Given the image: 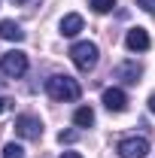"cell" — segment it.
<instances>
[{
    "label": "cell",
    "instance_id": "obj_1",
    "mask_svg": "<svg viewBox=\"0 0 155 158\" xmlns=\"http://www.w3.org/2000/svg\"><path fill=\"white\" fill-rule=\"evenodd\" d=\"M46 91H49V98H52V100H64V103L79 100V94H82L79 82L73 76H64V73H55V76L46 79Z\"/></svg>",
    "mask_w": 155,
    "mask_h": 158
},
{
    "label": "cell",
    "instance_id": "obj_2",
    "mask_svg": "<svg viewBox=\"0 0 155 158\" xmlns=\"http://www.w3.org/2000/svg\"><path fill=\"white\" fill-rule=\"evenodd\" d=\"M97 46L94 43H88V40H82V43H73V49H70V58L76 64V70L82 73H88V70H94L97 67Z\"/></svg>",
    "mask_w": 155,
    "mask_h": 158
},
{
    "label": "cell",
    "instance_id": "obj_3",
    "mask_svg": "<svg viewBox=\"0 0 155 158\" xmlns=\"http://www.w3.org/2000/svg\"><path fill=\"white\" fill-rule=\"evenodd\" d=\"M0 73H3V76H12V79L24 76V73H27V55L19 52V49L6 52V55L0 58Z\"/></svg>",
    "mask_w": 155,
    "mask_h": 158
},
{
    "label": "cell",
    "instance_id": "obj_4",
    "mask_svg": "<svg viewBox=\"0 0 155 158\" xmlns=\"http://www.w3.org/2000/svg\"><path fill=\"white\" fill-rule=\"evenodd\" d=\"M116 152L122 158H146L149 155V140L146 137H125V140H119Z\"/></svg>",
    "mask_w": 155,
    "mask_h": 158
},
{
    "label": "cell",
    "instance_id": "obj_5",
    "mask_svg": "<svg viewBox=\"0 0 155 158\" xmlns=\"http://www.w3.org/2000/svg\"><path fill=\"white\" fill-rule=\"evenodd\" d=\"M15 134L24 140H40L43 137V125L37 116H19L15 118Z\"/></svg>",
    "mask_w": 155,
    "mask_h": 158
},
{
    "label": "cell",
    "instance_id": "obj_6",
    "mask_svg": "<svg viewBox=\"0 0 155 158\" xmlns=\"http://www.w3.org/2000/svg\"><path fill=\"white\" fill-rule=\"evenodd\" d=\"M103 106H107L110 113H125V110H128V94H125L122 88H107V91H103Z\"/></svg>",
    "mask_w": 155,
    "mask_h": 158
},
{
    "label": "cell",
    "instance_id": "obj_7",
    "mask_svg": "<svg viewBox=\"0 0 155 158\" xmlns=\"http://www.w3.org/2000/svg\"><path fill=\"white\" fill-rule=\"evenodd\" d=\"M125 46H128L131 52H146V49L152 46V40H149V34H146L143 27H131L128 37H125Z\"/></svg>",
    "mask_w": 155,
    "mask_h": 158
},
{
    "label": "cell",
    "instance_id": "obj_8",
    "mask_svg": "<svg viewBox=\"0 0 155 158\" xmlns=\"http://www.w3.org/2000/svg\"><path fill=\"white\" fill-rule=\"evenodd\" d=\"M140 73H143V67L137 61H122V64H116V79H122L125 85H134L137 79H140Z\"/></svg>",
    "mask_w": 155,
    "mask_h": 158
},
{
    "label": "cell",
    "instance_id": "obj_9",
    "mask_svg": "<svg viewBox=\"0 0 155 158\" xmlns=\"http://www.w3.org/2000/svg\"><path fill=\"white\" fill-rule=\"evenodd\" d=\"M79 31H82V15L70 12V15L61 19V34H64V37H76Z\"/></svg>",
    "mask_w": 155,
    "mask_h": 158
},
{
    "label": "cell",
    "instance_id": "obj_10",
    "mask_svg": "<svg viewBox=\"0 0 155 158\" xmlns=\"http://www.w3.org/2000/svg\"><path fill=\"white\" fill-rule=\"evenodd\" d=\"M0 37L9 40V43H21L24 40V31H21L15 21H0Z\"/></svg>",
    "mask_w": 155,
    "mask_h": 158
},
{
    "label": "cell",
    "instance_id": "obj_11",
    "mask_svg": "<svg viewBox=\"0 0 155 158\" xmlns=\"http://www.w3.org/2000/svg\"><path fill=\"white\" fill-rule=\"evenodd\" d=\"M73 125L76 128H91L94 125V110L91 106H79L76 113H73Z\"/></svg>",
    "mask_w": 155,
    "mask_h": 158
},
{
    "label": "cell",
    "instance_id": "obj_12",
    "mask_svg": "<svg viewBox=\"0 0 155 158\" xmlns=\"http://www.w3.org/2000/svg\"><path fill=\"white\" fill-rule=\"evenodd\" d=\"M88 6H91L94 12H100V15H103V12H110V9L116 6V0H88Z\"/></svg>",
    "mask_w": 155,
    "mask_h": 158
},
{
    "label": "cell",
    "instance_id": "obj_13",
    "mask_svg": "<svg viewBox=\"0 0 155 158\" xmlns=\"http://www.w3.org/2000/svg\"><path fill=\"white\" fill-rule=\"evenodd\" d=\"M3 158H24V149L19 143H6L3 146Z\"/></svg>",
    "mask_w": 155,
    "mask_h": 158
},
{
    "label": "cell",
    "instance_id": "obj_14",
    "mask_svg": "<svg viewBox=\"0 0 155 158\" xmlns=\"http://www.w3.org/2000/svg\"><path fill=\"white\" fill-rule=\"evenodd\" d=\"M137 6H140L143 12H149V15H155V0H137Z\"/></svg>",
    "mask_w": 155,
    "mask_h": 158
},
{
    "label": "cell",
    "instance_id": "obj_15",
    "mask_svg": "<svg viewBox=\"0 0 155 158\" xmlns=\"http://www.w3.org/2000/svg\"><path fill=\"white\" fill-rule=\"evenodd\" d=\"M76 137H79L76 131H61V134H58V140H61V143H73Z\"/></svg>",
    "mask_w": 155,
    "mask_h": 158
},
{
    "label": "cell",
    "instance_id": "obj_16",
    "mask_svg": "<svg viewBox=\"0 0 155 158\" xmlns=\"http://www.w3.org/2000/svg\"><path fill=\"white\" fill-rule=\"evenodd\" d=\"M9 106H12V100H9V98H0V113H6Z\"/></svg>",
    "mask_w": 155,
    "mask_h": 158
},
{
    "label": "cell",
    "instance_id": "obj_17",
    "mask_svg": "<svg viewBox=\"0 0 155 158\" xmlns=\"http://www.w3.org/2000/svg\"><path fill=\"white\" fill-rule=\"evenodd\" d=\"M15 6H31V3H37V0H12Z\"/></svg>",
    "mask_w": 155,
    "mask_h": 158
},
{
    "label": "cell",
    "instance_id": "obj_18",
    "mask_svg": "<svg viewBox=\"0 0 155 158\" xmlns=\"http://www.w3.org/2000/svg\"><path fill=\"white\" fill-rule=\"evenodd\" d=\"M61 158H82L79 152H61Z\"/></svg>",
    "mask_w": 155,
    "mask_h": 158
},
{
    "label": "cell",
    "instance_id": "obj_19",
    "mask_svg": "<svg viewBox=\"0 0 155 158\" xmlns=\"http://www.w3.org/2000/svg\"><path fill=\"white\" fill-rule=\"evenodd\" d=\"M149 110H152V113H155V94H152V98H149Z\"/></svg>",
    "mask_w": 155,
    "mask_h": 158
}]
</instances>
